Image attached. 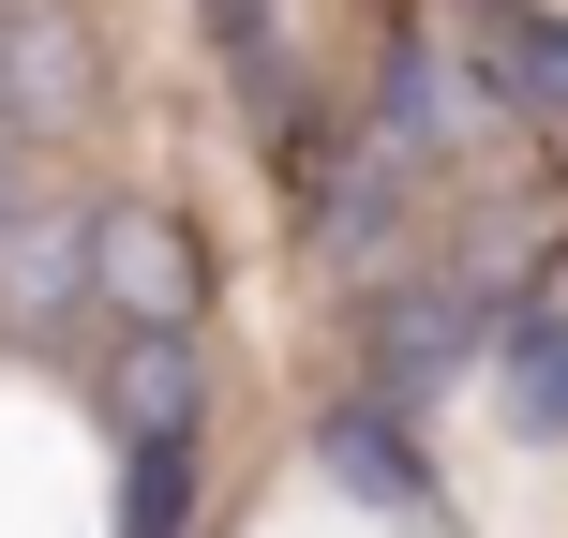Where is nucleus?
I'll list each match as a JSON object with an SVG mask.
<instances>
[{
  "instance_id": "f257e3e1",
  "label": "nucleus",
  "mask_w": 568,
  "mask_h": 538,
  "mask_svg": "<svg viewBox=\"0 0 568 538\" xmlns=\"http://www.w3.org/2000/svg\"><path fill=\"white\" fill-rule=\"evenodd\" d=\"M0 210H16V150H0Z\"/></svg>"
}]
</instances>
